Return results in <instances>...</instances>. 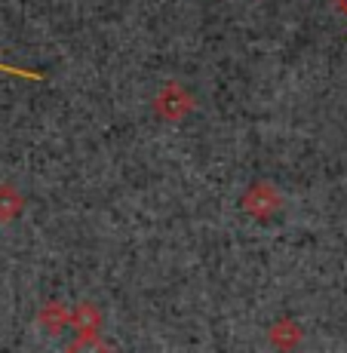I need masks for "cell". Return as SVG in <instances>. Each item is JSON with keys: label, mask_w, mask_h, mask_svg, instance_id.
Masks as SVG:
<instances>
[{"label": "cell", "mask_w": 347, "mask_h": 353, "mask_svg": "<svg viewBox=\"0 0 347 353\" xmlns=\"http://www.w3.org/2000/svg\"><path fill=\"white\" fill-rule=\"evenodd\" d=\"M68 353H108V347L101 341H95L92 335H83V338H77V341L71 344V350Z\"/></svg>", "instance_id": "1"}, {"label": "cell", "mask_w": 347, "mask_h": 353, "mask_svg": "<svg viewBox=\"0 0 347 353\" xmlns=\"http://www.w3.org/2000/svg\"><path fill=\"white\" fill-rule=\"evenodd\" d=\"M338 6H341V12H347V0H338Z\"/></svg>", "instance_id": "3"}, {"label": "cell", "mask_w": 347, "mask_h": 353, "mask_svg": "<svg viewBox=\"0 0 347 353\" xmlns=\"http://www.w3.org/2000/svg\"><path fill=\"white\" fill-rule=\"evenodd\" d=\"M0 71H6V74H16V77H28V80H40V74H28V71H22V68H10V65H0Z\"/></svg>", "instance_id": "2"}]
</instances>
